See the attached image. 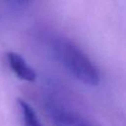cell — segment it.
<instances>
[{"label":"cell","instance_id":"6da1fadb","mask_svg":"<svg viewBox=\"0 0 126 126\" xmlns=\"http://www.w3.org/2000/svg\"><path fill=\"white\" fill-rule=\"evenodd\" d=\"M55 50L59 61L78 81L92 87L99 84L98 69L79 46L68 39H59L55 43Z\"/></svg>","mask_w":126,"mask_h":126},{"label":"cell","instance_id":"7a4b0ae2","mask_svg":"<svg viewBox=\"0 0 126 126\" xmlns=\"http://www.w3.org/2000/svg\"><path fill=\"white\" fill-rule=\"evenodd\" d=\"M8 64L14 74L21 80L26 82H33L36 79L35 71L26 62V60L15 52H8L6 54Z\"/></svg>","mask_w":126,"mask_h":126},{"label":"cell","instance_id":"3957f363","mask_svg":"<svg viewBox=\"0 0 126 126\" xmlns=\"http://www.w3.org/2000/svg\"><path fill=\"white\" fill-rule=\"evenodd\" d=\"M56 126H94L83 117L69 111H57L54 114Z\"/></svg>","mask_w":126,"mask_h":126},{"label":"cell","instance_id":"277c9868","mask_svg":"<svg viewBox=\"0 0 126 126\" xmlns=\"http://www.w3.org/2000/svg\"><path fill=\"white\" fill-rule=\"evenodd\" d=\"M24 126H43L32 107L23 99L18 100Z\"/></svg>","mask_w":126,"mask_h":126}]
</instances>
